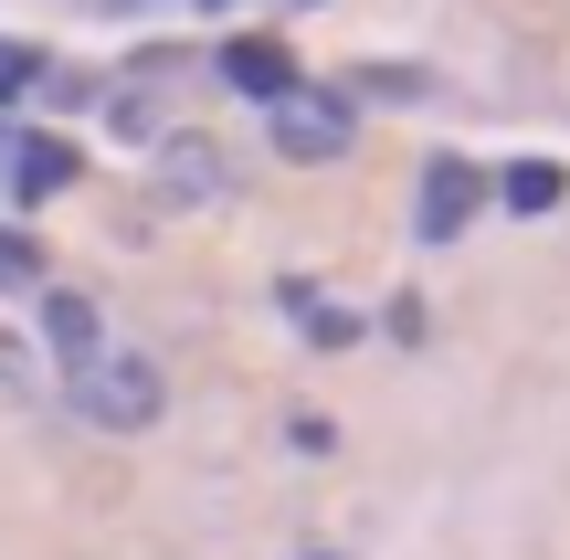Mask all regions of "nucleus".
<instances>
[{
  "label": "nucleus",
  "mask_w": 570,
  "mask_h": 560,
  "mask_svg": "<svg viewBox=\"0 0 570 560\" xmlns=\"http://www.w3.org/2000/svg\"><path fill=\"white\" fill-rule=\"evenodd\" d=\"M265 138H275V159L317 169V159H338V148H348V106H338V96H317V85H296V96H275V106H265Z\"/></svg>",
  "instance_id": "f03ea898"
},
{
  "label": "nucleus",
  "mask_w": 570,
  "mask_h": 560,
  "mask_svg": "<svg viewBox=\"0 0 570 560\" xmlns=\"http://www.w3.org/2000/svg\"><path fill=\"white\" fill-rule=\"evenodd\" d=\"M42 350H53L63 371H85V360L106 350V317H96V296H75V286H42Z\"/></svg>",
  "instance_id": "39448f33"
},
{
  "label": "nucleus",
  "mask_w": 570,
  "mask_h": 560,
  "mask_svg": "<svg viewBox=\"0 0 570 560\" xmlns=\"http://www.w3.org/2000/svg\"><path fill=\"white\" fill-rule=\"evenodd\" d=\"M223 85L275 106V96H296V63H285V42H223Z\"/></svg>",
  "instance_id": "423d86ee"
},
{
  "label": "nucleus",
  "mask_w": 570,
  "mask_h": 560,
  "mask_svg": "<svg viewBox=\"0 0 570 560\" xmlns=\"http://www.w3.org/2000/svg\"><path fill=\"white\" fill-rule=\"evenodd\" d=\"M0 180H11V202H53V190L75 180V148L32 138V127H0Z\"/></svg>",
  "instance_id": "20e7f679"
},
{
  "label": "nucleus",
  "mask_w": 570,
  "mask_h": 560,
  "mask_svg": "<svg viewBox=\"0 0 570 560\" xmlns=\"http://www.w3.org/2000/svg\"><path fill=\"white\" fill-rule=\"evenodd\" d=\"M508 202H518V212H550V202H560V169H550V159L508 169Z\"/></svg>",
  "instance_id": "f8f14e48"
},
{
  "label": "nucleus",
  "mask_w": 570,
  "mask_h": 560,
  "mask_svg": "<svg viewBox=\"0 0 570 560\" xmlns=\"http://www.w3.org/2000/svg\"><path fill=\"white\" fill-rule=\"evenodd\" d=\"M285 307H296V328L317 338V350H338V338H360V317H348V307H327L317 286H285Z\"/></svg>",
  "instance_id": "6e6552de"
},
{
  "label": "nucleus",
  "mask_w": 570,
  "mask_h": 560,
  "mask_svg": "<svg viewBox=\"0 0 570 560\" xmlns=\"http://www.w3.org/2000/svg\"><path fill=\"white\" fill-rule=\"evenodd\" d=\"M475 202H487V180H475L465 159H433L423 190H412V233H423V244H454V233L475 223Z\"/></svg>",
  "instance_id": "7ed1b4c3"
},
{
  "label": "nucleus",
  "mask_w": 570,
  "mask_h": 560,
  "mask_svg": "<svg viewBox=\"0 0 570 560\" xmlns=\"http://www.w3.org/2000/svg\"><path fill=\"white\" fill-rule=\"evenodd\" d=\"M42 75H53V63H42L32 42H0V106H21V96H32Z\"/></svg>",
  "instance_id": "9d476101"
},
{
  "label": "nucleus",
  "mask_w": 570,
  "mask_h": 560,
  "mask_svg": "<svg viewBox=\"0 0 570 560\" xmlns=\"http://www.w3.org/2000/svg\"><path fill=\"white\" fill-rule=\"evenodd\" d=\"M159 190L169 202H223V148L212 138H169L159 148Z\"/></svg>",
  "instance_id": "0eeeda50"
},
{
  "label": "nucleus",
  "mask_w": 570,
  "mask_h": 560,
  "mask_svg": "<svg viewBox=\"0 0 570 560\" xmlns=\"http://www.w3.org/2000/svg\"><path fill=\"white\" fill-rule=\"evenodd\" d=\"M0 296H42V244L32 233H0Z\"/></svg>",
  "instance_id": "1a4fd4ad"
},
{
  "label": "nucleus",
  "mask_w": 570,
  "mask_h": 560,
  "mask_svg": "<svg viewBox=\"0 0 570 560\" xmlns=\"http://www.w3.org/2000/svg\"><path fill=\"white\" fill-rule=\"evenodd\" d=\"M63 402H75L96 434H148V423L169 413V371L148 350H127V338H106L85 371H63Z\"/></svg>",
  "instance_id": "f257e3e1"
},
{
  "label": "nucleus",
  "mask_w": 570,
  "mask_h": 560,
  "mask_svg": "<svg viewBox=\"0 0 570 560\" xmlns=\"http://www.w3.org/2000/svg\"><path fill=\"white\" fill-rule=\"evenodd\" d=\"M0 402H42V371H32L21 338H0Z\"/></svg>",
  "instance_id": "9b49d317"
}]
</instances>
